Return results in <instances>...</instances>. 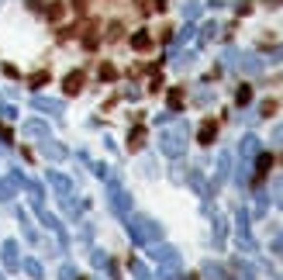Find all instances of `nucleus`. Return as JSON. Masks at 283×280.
I'll use <instances>...</instances> for the list:
<instances>
[{
	"label": "nucleus",
	"instance_id": "1",
	"mask_svg": "<svg viewBox=\"0 0 283 280\" xmlns=\"http://www.w3.org/2000/svg\"><path fill=\"white\" fill-rule=\"evenodd\" d=\"M163 152H166V156H180V152H183V128L163 135Z\"/></svg>",
	"mask_w": 283,
	"mask_h": 280
},
{
	"label": "nucleus",
	"instance_id": "2",
	"mask_svg": "<svg viewBox=\"0 0 283 280\" xmlns=\"http://www.w3.org/2000/svg\"><path fill=\"white\" fill-rule=\"evenodd\" d=\"M35 107H38V111H52V114L62 111V104H59V100H49V97H35Z\"/></svg>",
	"mask_w": 283,
	"mask_h": 280
},
{
	"label": "nucleus",
	"instance_id": "3",
	"mask_svg": "<svg viewBox=\"0 0 283 280\" xmlns=\"http://www.w3.org/2000/svg\"><path fill=\"white\" fill-rule=\"evenodd\" d=\"M79 87H83V73H69V76H66V90L76 94Z\"/></svg>",
	"mask_w": 283,
	"mask_h": 280
},
{
	"label": "nucleus",
	"instance_id": "4",
	"mask_svg": "<svg viewBox=\"0 0 283 280\" xmlns=\"http://www.w3.org/2000/svg\"><path fill=\"white\" fill-rule=\"evenodd\" d=\"M31 139H45V125L42 121H28V128H24Z\"/></svg>",
	"mask_w": 283,
	"mask_h": 280
},
{
	"label": "nucleus",
	"instance_id": "5",
	"mask_svg": "<svg viewBox=\"0 0 283 280\" xmlns=\"http://www.w3.org/2000/svg\"><path fill=\"white\" fill-rule=\"evenodd\" d=\"M211 139H214V121H208L204 128H200V142H204V145H208Z\"/></svg>",
	"mask_w": 283,
	"mask_h": 280
},
{
	"label": "nucleus",
	"instance_id": "6",
	"mask_svg": "<svg viewBox=\"0 0 283 280\" xmlns=\"http://www.w3.org/2000/svg\"><path fill=\"white\" fill-rule=\"evenodd\" d=\"M132 45H135V49H149V35H135Z\"/></svg>",
	"mask_w": 283,
	"mask_h": 280
},
{
	"label": "nucleus",
	"instance_id": "7",
	"mask_svg": "<svg viewBox=\"0 0 283 280\" xmlns=\"http://www.w3.org/2000/svg\"><path fill=\"white\" fill-rule=\"evenodd\" d=\"M45 80H49L45 73H35V76H31V87H42V83H45Z\"/></svg>",
	"mask_w": 283,
	"mask_h": 280
},
{
	"label": "nucleus",
	"instance_id": "8",
	"mask_svg": "<svg viewBox=\"0 0 283 280\" xmlns=\"http://www.w3.org/2000/svg\"><path fill=\"white\" fill-rule=\"evenodd\" d=\"M276 142H283V128H276Z\"/></svg>",
	"mask_w": 283,
	"mask_h": 280
},
{
	"label": "nucleus",
	"instance_id": "9",
	"mask_svg": "<svg viewBox=\"0 0 283 280\" xmlns=\"http://www.w3.org/2000/svg\"><path fill=\"white\" fill-rule=\"evenodd\" d=\"M31 7H42V0H31Z\"/></svg>",
	"mask_w": 283,
	"mask_h": 280
}]
</instances>
